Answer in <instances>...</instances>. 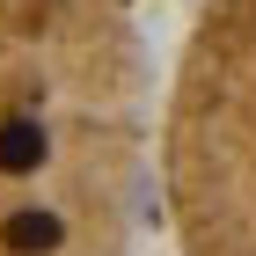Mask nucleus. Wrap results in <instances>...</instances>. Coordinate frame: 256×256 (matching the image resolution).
Returning <instances> with one entry per match:
<instances>
[{"label":"nucleus","mask_w":256,"mask_h":256,"mask_svg":"<svg viewBox=\"0 0 256 256\" xmlns=\"http://www.w3.org/2000/svg\"><path fill=\"white\" fill-rule=\"evenodd\" d=\"M52 22L59 8L37 0L30 59L0 66V256H110V212L124 198L96 146L110 118H96L88 132L59 124Z\"/></svg>","instance_id":"f257e3e1"}]
</instances>
